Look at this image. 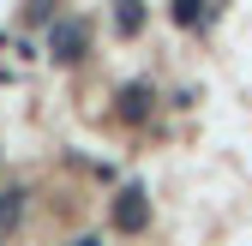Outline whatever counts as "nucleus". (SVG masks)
<instances>
[{
    "instance_id": "1",
    "label": "nucleus",
    "mask_w": 252,
    "mask_h": 246,
    "mask_svg": "<svg viewBox=\"0 0 252 246\" xmlns=\"http://www.w3.org/2000/svg\"><path fill=\"white\" fill-rule=\"evenodd\" d=\"M18 210H24V192H6V198H0V234L12 228V216H18Z\"/></svg>"
},
{
    "instance_id": "2",
    "label": "nucleus",
    "mask_w": 252,
    "mask_h": 246,
    "mask_svg": "<svg viewBox=\"0 0 252 246\" xmlns=\"http://www.w3.org/2000/svg\"><path fill=\"white\" fill-rule=\"evenodd\" d=\"M120 222H126V228H138V222H144V204H138V192H126V210H120Z\"/></svg>"
}]
</instances>
